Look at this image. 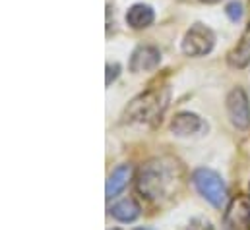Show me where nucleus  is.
I'll use <instances>...</instances> for the list:
<instances>
[{"label":"nucleus","mask_w":250,"mask_h":230,"mask_svg":"<svg viewBox=\"0 0 250 230\" xmlns=\"http://www.w3.org/2000/svg\"><path fill=\"white\" fill-rule=\"evenodd\" d=\"M177 178V163L165 159H151L142 165L138 172V190L147 199H163L173 192Z\"/></svg>","instance_id":"obj_1"},{"label":"nucleus","mask_w":250,"mask_h":230,"mask_svg":"<svg viewBox=\"0 0 250 230\" xmlns=\"http://www.w3.org/2000/svg\"><path fill=\"white\" fill-rule=\"evenodd\" d=\"M169 101V93L167 91H147L140 97H136L125 111V120L128 122H155L159 120V116L163 115L165 107Z\"/></svg>","instance_id":"obj_2"},{"label":"nucleus","mask_w":250,"mask_h":230,"mask_svg":"<svg viewBox=\"0 0 250 230\" xmlns=\"http://www.w3.org/2000/svg\"><path fill=\"white\" fill-rule=\"evenodd\" d=\"M192 184L196 188V192L209 201L213 207H223L225 199H227V188L225 182L219 174L211 169H198L192 174Z\"/></svg>","instance_id":"obj_3"},{"label":"nucleus","mask_w":250,"mask_h":230,"mask_svg":"<svg viewBox=\"0 0 250 230\" xmlns=\"http://www.w3.org/2000/svg\"><path fill=\"white\" fill-rule=\"evenodd\" d=\"M215 43L213 31L202 23H194L183 39V53L188 57H206L211 53Z\"/></svg>","instance_id":"obj_4"},{"label":"nucleus","mask_w":250,"mask_h":230,"mask_svg":"<svg viewBox=\"0 0 250 230\" xmlns=\"http://www.w3.org/2000/svg\"><path fill=\"white\" fill-rule=\"evenodd\" d=\"M227 115L235 128L247 130L250 126V103L245 89L237 87L227 95Z\"/></svg>","instance_id":"obj_5"},{"label":"nucleus","mask_w":250,"mask_h":230,"mask_svg":"<svg viewBox=\"0 0 250 230\" xmlns=\"http://www.w3.org/2000/svg\"><path fill=\"white\" fill-rule=\"evenodd\" d=\"M225 223L227 227L233 230L245 229L250 225V197L249 195H239L235 197L229 207H227V215H225Z\"/></svg>","instance_id":"obj_6"},{"label":"nucleus","mask_w":250,"mask_h":230,"mask_svg":"<svg viewBox=\"0 0 250 230\" xmlns=\"http://www.w3.org/2000/svg\"><path fill=\"white\" fill-rule=\"evenodd\" d=\"M161 62V53L159 49L151 47V45H142L138 47L134 53H132V58H130V70L134 74H142V72H151L159 66Z\"/></svg>","instance_id":"obj_7"},{"label":"nucleus","mask_w":250,"mask_h":230,"mask_svg":"<svg viewBox=\"0 0 250 230\" xmlns=\"http://www.w3.org/2000/svg\"><path fill=\"white\" fill-rule=\"evenodd\" d=\"M206 128L204 120L194 113H179L171 120V132L177 137H190Z\"/></svg>","instance_id":"obj_8"},{"label":"nucleus","mask_w":250,"mask_h":230,"mask_svg":"<svg viewBox=\"0 0 250 230\" xmlns=\"http://www.w3.org/2000/svg\"><path fill=\"white\" fill-rule=\"evenodd\" d=\"M130 176H132V167L130 165H119L111 176L107 180V188H105V193H107V199H113L117 197L130 182Z\"/></svg>","instance_id":"obj_9"},{"label":"nucleus","mask_w":250,"mask_h":230,"mask_svg":"<svg viewBox=\"0 0 250 230\" xmlns=\"http://www.w3.org/2000/svg\"><path fill=\"white\" fill-rule=\"evenodd\" d=\"M153 21V10L147 4H134L126 12V23L132 29H144Z\"/></svg>","instance_id":"obj_10"},{"label":"nucleus","mask_w":250,"mask_h":230,"mask_svg":"<svg viewBox=\"0 0 250 230\" xmlns=\"http://www.w3.org/2000/svg\"><path fill=\"white\" fill-rule=\"evenodd\" d=\"M227 62H229V66H233V68H245V66L250 64V25H249V29L245 31L243 39L239 41V45L229 53Z\"/></svg>","instance_id":"obj_11"},{"label":"nucleus","mask_w":250,"mask_h":230,"mask_svg":"<svg viewBox=\"0 0 250 230\" xmlns=\"http://www.w3.org/2000/svg\"><path fill=\"white\" fill-rule=\"evenodd\" d=\"M111 215H113V219H117L121 223H132L140 217V205L132 197H128L111 207Z\"/></svg>","instance_id":"obj_12"},{"label":"nucleus","mask_w":250,"mask_h":230,"mask_svg":"<svg viewBox=\"0 0 250 230\" xmlns=\"http://www.w3.org/2000/svg\"><path fill=\"white\" fill-rule=\"evenodd\" d=\"M225 14L231 21H241L243 19V4L241 2H229L227 8H225Z\"/></svg>","instance_id":"obj_13"},{"label":"nucleus","mask_w":250,"mask_h":230,"mask_svg":"<svg viewBox=\"0 0 250 230\" xmlns=\"http://www.w3.org/2000/svg\"><path fill=\"white\" fill-rule=\"evenodd\" d=\"M181 230H213V225H211L208 219L196 217V219H192L190 223H187Z\"/></svg>","instance_id":"obj_14"},{"label":"nucleus","mask_w":250,"mask_h":230,"mask_svg":"<svg viewBox=\"0 0 250 230\" xmlns=\"http://www.w3.org/2000/svg\"><path fill=\"white\" fill-rule=\"evenodd\" d=\"M121 74V66L119 64H107V77H105V83L111 85Z\"/></svg>","instance_id":"obj_15"},{"label":"nucleus","mask_w":250,"mask_h":230,"mask_svg":"<svg viewBox=\"0 0 250 230\" xmlns=\"http://www.w3.org/2000/svg\"><path fill=\"white\" fill-rule=\"evenodd\" d=\"M202 2H206V4H215V2H219V0H202Z\"/></svg>","instance_id":"obj_16"},{"label":"nucleus","mask_w":250,"mask_h":230,"mask_svg":"<svg viewBox=\"0 0 250 230\" xmlns=\"http://www.w3.org/2000/svg\"><path fill=\"white\" fill-rule=\"evenodd\" d=\"M134 230H153V229H147V227H140V229H134Z\"/></svg>","instance_id":"obj_17"},{"label":"nucleus","mask_w":250,"mask_h":230,"mask_svg":"<svg viewBox=\"0 0 250 230\" xmlns=\"http://www.w3.org/2000/svg\"><path fill=\"white\" fill-rule=\"evenodd\" d=\"M115 230H119V229H115Z\"/></svg>","instance_id":"obj_18"}]
</instances>
